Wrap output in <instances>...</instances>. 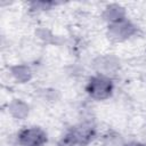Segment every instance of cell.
<instances>
[{
  "label": "cell",
  "mask_w": 146,
  "mask_h": 146,
  "mask_svg": "<svg viewBox=\"0 0 146 146\" xmlns=\"http://www.w3.org/2000/svg\"><path fill=\"white\" fill-rule=\"evenodd\" d=\"M95 136V128L91 123H83L72 128L60 140L58 146H84Z\"/></svg>",
  "instance_id": "obj_1"
},
{
  "label": "cell",
  "mask_w": 146,
  "mask_h": 146,
  "mask_svg": "<svg viewBox=\"0 0 146 146\" xmlns=\"http://www.w3.org/2000/svg\"><path fill=\"white\" fill-rule=\"evenodd\" d=\"M87 92L95 99L102 100L111 96L113 90V83L108 78L98 75L89 80L87 84Z\"/></svg>",
  "instance_id": "obj_2"
},
{
  "label": "cell",
  "mask_w": 146,
  "mask_h": 146,
  "mask_svg": "<svg viewBox=\"0 0 146 146\" xmlns=\"http://www.w3.org/2000/svg\"><path fill=\"white\" fill-rule=\"evenodd\" d=\"M47 140L46 132L35 127L24 129L18 135V143L21 146H43Z\"/></svg>",
  "instance_id": "obj_3"
},
{
  "label": "cell",
  "mask_w": 146,
  "mask_h": 146,
  "mask_svg": "<svg viewBox=\"0 0 146 146\" xmlns=\"http://www.w3.org/2000/svg\"><path fill=\"white\" fill-rule=\"evenodd\" d=\"M124 146H144V145L140 144V143H137V141H131L129 144H125Z\"/></svg>",
  "instance_id": "obj_4"
}]
</instances>
